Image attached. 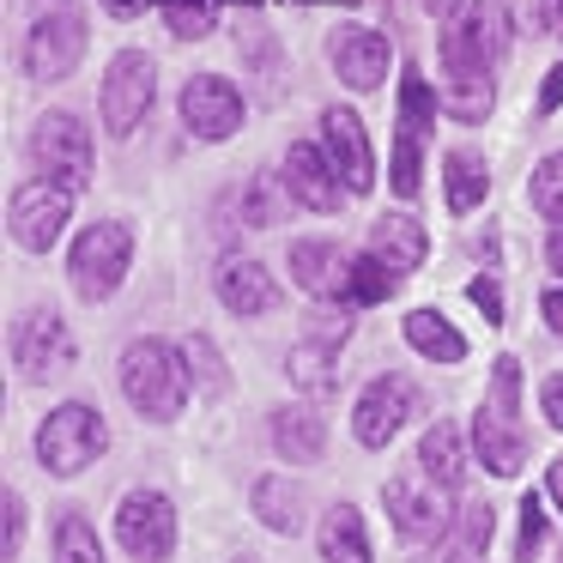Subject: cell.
Masks as SVG:
<instances>
[{
  "label": "cell",
  "mask_w": 563,
  "mask_h": 563,
  "mask_svg": "<svg viewBox=\"0 0 563 563\" xmlns=\"http://www.w3.org/2000/svg\"><path fill=\"white\" fill-rule=\"evenodd\" d=\"M509 49V13L503 0H466L442 31V110L454 122H485L497 103V55Z\"/></svg>",
  "instance_id": "cell-1"
},
{
  "label": "cell",
  "mask_w": 563,
  "mask_h": 563,
  "mask_svg": "<svg viewBox=\"0 0 563 563\" xmlns=\"http://www.w3.org/2000/svg\"><path fill=\"white\" fill-rule=\"evenodd\" d=\"M188 388H195L188 352H176L170 340H134L122 352V394H128V406H134L140 418H152V424L183 418Z\"/></svg>",
  "instance_id": "cell-2"
},
{
  "label": "cell",
  "mask_w": 563,
  "mask_h": 563,
  "mask_svg": "<svg viewBox=\"0 0 563 563\" xmlns=\"http://www.w3.org/2000/svg\"><path fill=\"white\" fill-rule=\"evenodd\" d=\"M473 449L485 461V473L515 478L527 461V430H521V364L515 357H497L490 364V388L485 406L473 412Z\"/></svg>",
  "instance_id": "cell-3"
},
{
  "label": "cell",
  "mask_w": 563,
  "mask_h": 563,
  "mask_svg": "<svg viewBox=\"0 0 563 563\" xmlns=\"http://www.w3.org/2000/svg\"><path fill=\"white\" fill-rule=\"evenodd\" d=\"M128 267H134V231H128L122 219L86 224L74 255H67V279H74V291L86 297V303H110V297L122 291Z\"/></svg>",
  "instance_id": "cell-4"
},
{
  "label": "cell",
  "mask_w": 563,
  "mask_h": 563,
  "mask_svg": "<svg viewBox=\"0 0 563 563\" xmlns=\"http://www.w3.org/2000/svg\"><path fill=\"white\" fill-rule=\"evenodd\" d=\"M86 62V13L74 0H37V25L25 31V74L37 86H62Z\"/></svg>",
  "instance_id": "cell-5"
},
{
  "label": "cell",
  "mask_w": 563,
  "mask_h": 563,
  "mask_svg": "<svg viewBox=\"0 0 563 563\" xmlns=\"http://www.w3.org/2000/svg\"><path fill=\"white\" fill-rule=\"evenodd\" d=\"M103 449H110V424H103V412H98V406H86V400L55 406V412L37 424V461L49 466L55 478L86 473Z\"/></svg>",
  "instance_id": "cell-6"
},
{
  "label": "cell",
  "mask_w": 563,
  "mask_h": 563,
  "mask_svg": "<svg viewBox=\"0 0 563 563\" xmlns=\"http://www.w3.org/2000/svg\"><path fill=\"white\" fill-rule=\"evenodd\" d=\"M382 503H388L394 527H400V539H412V545H430V539H449L454 527V490H442L437 478L418 466V473H400L382 485Z\"/></svg>",
  "instance_id": "cell-7"
},
{
  "label": "cell",
  "mask_w": 563,
  "mask_h": 563,
  "mask_svg": "<svg viewBox=\"0 0 563 563\" xmlns=\"http://www.w3.org/2000/svg\"><path fill=\"white\" fill-rule=\"evenodd\" d=\"M31 158H37L43 183L79 195V188L91 183V128L79 122V115H67V110H49L37 128H31Z\"/></svg>",
  "instance_id": "cell-8"
},
{
  "label": "cell",
  "mask_w": 563,
  "mask_h": 563,
  "mask_svg": "<svg viewBox=\"0 0 563 563\" xmlns=\"http://www.w3.org/2000/svg\"><path fill=\"white\" fill-rule=\"evenodd\" d=\"M152 98H158V67H152V55L122 49L110 62V74H103V91H98L103 128H110L115 140H128L152 115Z\"/></svg>",
  "instance_id": "cell-9"
},
{
  "label": "cell",
  "mask_w": 563,
  "mask_h": 563,
  "mask_svg": "<svg viewBox=\"0 0 563 563\" xmlns=\"http://www.w3.org/2000/svg\"><path fill=\"white\" fill-rule=\"evenodd\" d=\"M79 357L74 333H67V321L55 316V309H31V316L13 321V369L25 382H55L67 376Z\"/></svg>",
  "instance_id": "cell-10"
},
{
  "label": "cell",
  "mask_w": 563,
  "mask_h": 563,
  "mask_svg": "<svg viewBox=\"0 0 563 563\" xmlns=\"http://www.w3.org/2000/svg\"><path fill=\"white\" fill-rule=\"evenodd\" d=\"M67 219H74V195L55 183H19L13 188V207H7V224H13V243L25 249V255H49L55 243H62Z\"/></svg>",
  "instance_id": "cell-11"
},
{
  "label": "cell",
  "mask_w": 563,
  "mask_h": 563,
  "mask_svg": "<svg viewBox=\"0 0 563 563\" xmlns=\"http://www.w3.org/2000/svg\"><path fill=\"white\" fill-rule=\"evenodd\" d=\"M115 539H122L128 558L140 563H164L176 551V509L164 490H128L122 509H115Z\"/></svg>",
  "instance_id": "cell-12"
},
{
  "label": "cell",
  "mask_w": 563,
  "mask_h": 563,
  "mask_svg": "<svg viewBox=\"0 0 563 563\" xmlns=\"http://www.w3.org/2000/svg\"><path fill=\"white\" fill-rule=\"evenodd\" d=\"M437 128V98L418 79V67H406L400 79V146H394V195L412 200L418 176H424V134Z\"/></svg>",
  "instance_id": "cell-13"
},
{
  "label": "cell",
  "mask_w": 563,
  "mask_h": 563,
  "mask_svg": "<svg viewBox=\"0 0 563 563\" xmlns=\"http://www.w3.org/2000/svg\"><path fill=\"white\" fill-rule=\"evenodd\" d=\"M183 128L195 140H231L243 128V91L224 74H195L183 86Z\"/></svg>",
  "instance_id": "cell-14"
},
{
  "label": "cell",
  "mask_w": 563,
  "mask_h": 563,
  "mask_svg": "<svg viewBox=\"0 0 563 563\" xmlns=\"http://www.w3.org/2000/svg\"><path fill=\"white\" fill-rule=\"evenodd\" d=\"M328 62L352 91H382L388 86V67H394V49H388V37L369 31V25H340L328 37Z\"/></svg>",
  "instance_id": "cell-15"
},
{
  "label": "cell",
  "mask_w": 563,
  "mask_h": 563,
  "mask_svg": "<svg viewBox=\"0 0 563 563\" xmlns=\"http://www.w3.org/2000/svg\"><path fill=\"white\" fill-rule=\"evenodd\" d=\"M321 152H328V164L340 170V183L352 188V195H369L376 188V152H369V134L364 122H357L352 110H321Z\"/></svg>",
  "instance_id": "cell-16"
},
{
  "label": "cell",
  "mask_w": 563,
  "mask_h": 563,
  "mask_svg": "<svg viewBox=\"0 0 563 563\" xmlns=\"http://www.w3.org/2000/svg\"><path fill=\"white\" fill-rule=\"evenodd\" d=\"M279 183H285V200H297V207H309V212H340L345 195H352V188L340 183V170L328 164V152L309 146V140H291Z\"/></svg>",
  "instance_id": "cell-17"
},
{
  "label": "cell",
  "mask_w": 563,
  "mask_h": 563,
  "mask_svg": "<svg viewBox=\"0 0 563 563\" xmlns=\"http://www.w3.org/2000/svg\"><path fill=\"white\" fill-rule=\"evenodd\" d=\"M412 418V382L406 376H376L352 406V437L364 449H388L400 437V424Z\"/></svg>",
  "instance_id": "cell-18"
},
{
  "label": "cell",
  "mask_w": 563,
  "mask_h": 563,
  "mask_svg": "<svg viewBox=\"0 0 563 563\" xmlns=\"http://www.w3.org/2000/svg\"><path fill=\"white\" fill-rule=\"evenodd\" d=\"M352 261L340 243H328V236H297L291 243V279L303 285L309 297H321V303H352Z\"/></svg>",
  "instance_id": "cell-19"
},
{
  "label": "cell",
  "mask_w": 563,
  "mask_h": 563,
  "mask_svg": "<svg viewBox=\"0 0 563 563\" xmlns=\"http://www.w3.org/2000/svg\"><path fill=\"white\" fill-rule=\"evenodd\" d=\"M364 255H376L394 279H406V273H418V261L430 255V236H424V224H418L412 212H388V219L369 224V249H364Z\"/></svg>",
  "instance_id": "cell-20"
},
{
  "label": "cell",
  "mask_w": 563,
  "mask_h": 563,
  "mask_svg": "<svg viewBox=\"0 0 563 563\" xmlns=\"http://www.w3.org/2000/svg\"><path fill=\"white\" fill-rule=\"evenodd\" d=\"M219 303L231 309V316L255 321V316H273V309H279V285H273V273L261 267V261H224L219 267Z\"/></svg>",
  "instance_id": "cell-21"
},
{
  "label": "cell",
  "mask_w": 563,
  "mask_h": 563,
  "mask_svg": "<svg viewBox=\"0 0 563 563\" xmlns=\"http://www.w3.org/2000/svg\"><path fill=\"white\" fill-rule=\"evenodd\" d=\"M273 449L291 466H316L321 454H328V424H321L309 406H279V412H273Z\"/></svg>",
  "instance_id": "cell-22"
},
{
  "label": "cell",
  "mask_w": 563,
  "mask_h": 563,
  "mask_svg": "<svg viewBox=\"0 0 563 563\" xmlns=\"http://www.w3.org/2000/svg\"><path fill=\"white\" fill-rule=\"evenodd\" d=\"M406 345H412L418 357H430V364H461L466 357V340L454 333V321L442 316V309H412V316H406Z\"/></svg>",
  "instance_id": "cell-23"
},
{
  "label": "cell",
  "mask_w": 563,
  "mask_h": 563,
  "mask_svg": "<svg viewBox=\"0 0 563 563\" xmlns=\"http://www.w3.org/2000/svg\"><path fill=\"white\" fill-rule=\"evenodd\" d=\"M249 503H255L261 527H273V533H285V539L303 533V509H309V503H303V490H297L285 473H267V478L255 485V497H249Z\"/></svg>",
  "instance_id": "cell-24"
},
{
  "label": "cell",
  "mask_w": 563,
  "mask_h": 563,
  "mask_svg": "<svg viewBox=\"0 0 563 563\" xmlns=\"http://www.w3.org/2000/svg\"><path fill=\"white\" fill-rule=\"evenodd\" d=\"M418 466H424V473L437 478L442 490H461V478H466V449H461V430H454L449 418H437V424L424 430V442H418Z\"/></svg>",
  "instance_id": "cell-25"
},
{
  "label": "cell",
  "mask_w": 563,
  "mask_h": 563,
  "mask_svg": "<svg viewBox=\"0 0 563 563\" xmlns=\"http://www.w3.org/2000/svg\"><path fill=\"white\" fill-rule=\"evenodd\" d=\"M321 558L328 563H369V533H364V515L352 509V503H333L328 515H321Z\"/></svg>",
  "instance_id": "cell-26"
},
{
  "label": "cell",
  "mask_w": 563,
  "mask_h": 563,
  "mask_svg": "<svg viewBox=\"0 0 563 563\" xmlns=\"http://www.w3.org/2000/svg\"><path fill=\"white\" fill-rule=\"evenodd\" d=\"M442 188H449V212H473L490 195V164L473 146H454L442 158Z\"/></svg>",
  "instance_id": "cell-27"
},
{
  "label": "cell",
  "mask_w": 563,
  "mask_h": 563,
  "mask_svg": "<svg viewBox=\"0 0 563 563\" xmlns=\"http://www.w3.org/2000/svg\"><path fill=\"white\" fill-rule=\"evenodd\" d=\"M333 364H340V345L303 340V345L291 352V364H285V369H291V382H297L303 394H316V400H328V394L340 388V369H333Z\"/></svg>",
  "instance_id": "cell-28"
},
{
  "label": "cell",
  "mask_w": 563,
  "mask_h": 563,
  "mask_svg": "<svg viewBox=\"0 0 563 563\" xmlns=\"http://www.w3.org/2000/svg\"><path fill=\"white\" fill-rule=\"evenodd\" d=\"M55 563H103V539L86 515H62V527H55Z\"/></svg>",
  "instance_id": "cell-29"
},
{
  "label": "cell",
  "mask_w": 563,
  "mask_h": 563,
  "mask_svg": "<svg viewBox=\"0 0 563 563\" xmlns=\"http://www.w3.org/2000/svg\"><path fill=\"white\" fill-rule=\"evenodd\" d=\"M527 200H533L539 219L563 224V152H551V158L533 164V183H527Z\"/></svg>",
  "instance_id": "cell-30"
},
{
  "label": "cell",
  "mask_w": 563,
  "mask_h": 563,
  "mask_svg": "<svg viewBox=\"0 0 563 563\" xmlns=\"http://www.w3.org/2000/svg\"><path fill=\"white\" fill-rule=\"evenodd\" d=\"M490 527H497V509H490V503H466V509L454 515L449 551H454V558H478V551L490 545Z\"/></svg>",
  "instance_id": "cell-31"
},
{
  "label": "cell",
  "mask_w": 563,
  "mask_h": 563,
  "mask_svg": "<svg viewBox=\"0 0 563 563\" xmlns=\"http://www.w3.org/2000/svg\"><path fill=\"white\" fill-rule=\"evenodd\" d=\"M158 7H164L170 37H183V43H200L212 31V19H219V0H158Z\"/></svg>",
  "instance_id": "cell-32"
},
{
  "label": "cell",
  "mask_w": 563,
  "mask_h": 563,
  "mask_svg": "<svg viewBox=\"0 0 563 563\" xmlns=\"http://www.w3.org/2000/svg\"><path fill=\"white\" fill-rule=\"evenodd\" d=\"M394 291H400V279H394L376 255L352 261V303H382V297H394Z\"/></svg>",
  "instance_id": "cell-33"
},
{
  "label": "cell",
  "mask_w": 563,
  "mask_h": 563,
  "mask_svg": "<svg viewBox=\"0 0 563 563\" xmlns=\"http://www.w3.org/2000/svg\"><path fill=\"white\" fill-rule=\"evenodd\" d=\"M545 533H551V527H545V503H539V490H527V497H521V539H515V558L533 563L539 551H545Z\"/></svg>",
  "instance_id": "cell-34"
},
{
  "label": "cell",
  "mask_w": 563,
  "mask_h": 563,
  "mask_svg": "<svg viewBox=\"0 0 563 563\" xmlns=\"http://www.w3.org/2000/svg\"><path fill=\"white\" fill-rule=\"evenodd\" d=\"M183 352H188V369L200 376V388H207V394H224V388H231V376H224V357L212 352L207 333H195V340H188Z\"/></svg>",
  "instance_id": "cell-35"
},
{
  "label": "cell",
  "mask_w": 563,
  "mask_h": 563,
  "mask_svg": "<svg viewBox=\"0 0 563 563\" xmlns=\"http://www.w3.org/2000/svg\"><path fill=\"white\" fill-rule=\"evenodd\" d=\"M345 333H352V309H316V316H309V340L345 345Z\"/></svg>",
  "instance_id": "cell-36"
},
{
  "label": "cell",
  "mask_w": 563,
  "mask_h": 563,
  "mask_svg": "<svg viewBox=\"0 0 563 563\" xmlns=\"http://www.w3.org/2000/svg\"><path fill=\"white\" fill-rule=\"evenodd\" d=\"M249 224H255V231L279 224V195H273V176H261V183L249 188Z\"/></svg>",
  "instance_id": "cell-37"
},
{
  "label": "cell",
  "mask_w": 563,
  "mask_h": 563,
  "mask_svg": "<svg viewBox=\"0 0 563 563\" xmlns=\"http://www.w3.org/2000/svg\"><path fill=\"white\" fill-rule=\"evenodd\" d=\"M466 297H473V303L485 309V321H490V328L503 321V291H497V279H473V285H466Z\"/></svg>",
  "instance_id": "cell-38"
},
{
  "label": "cell",
  "mask_w": 563,
  "mask_h": 563,
  "mask_svg": "<svg viewBox=\"0 0 563 563\" xmlns=\"http://www.w3.org/2000/svg\"><path fill=\"white\" fill-rule=\"evenodd\" d=\"M19 545H25V497H7V558H19Z\"/></svg>",
  "instance_id": "cell-39"
},
{
  "label": "cell",
  "mask_w": 563,
  "mask_h": 563,
  "mask_svg": "<svg viewBox=\"0 0 563 563\" xmlns=\"http://www.w3.org/2000/svg\"><path fill=\"white\" fill-rule=\"evenodd\" d=\"M539 406H545L551 430H563V369H558V376H545V388H539Z\"/></svg>",
  "instance_id": "cell-40"
},
{
  "label": "cell",
  "mask_w": 563,
  "mask_h": 563,
  "mask_svg": "<svg viewBox=\"0 0 563 563\" xmlns=\"http://www.w3.org/2000/svg\"><path fill=\"white\" fill-rule=\"evenodd\" d=\"M533 25L545 37H563V0H533Z\"/></svg>",
  "instance_id": "cell-41"
},
{
  "label": "cell",
  "mask_w": 563,
  "mask_h": 563,
  "mask_svg": "<svg viewBox=\"0 0 563 563\" xmlns=\"http://www.w3.org/2000/svg\"><path fill=\"white\" fill-rule=\"evenodd\" d=\"M539 316H545V328L563 340V285H551V291L539 297Z\"/></svg>",
  "instance_id": "cell-42"
},
{
  "label": "cell",
  "mask_w": 563,
  "mask_h": 563,
  "mask_svg": "<svg viewBox=\"0 0 563 563\" xmlns=\"http://www.w3.org/2000/svg\"><path fill=\"white\" fill-rule=\"evenodd\" d=\"M558 103H563V62L545 74V91H539V115H551Z\"/></svg>",
  "instance_id": "cell-43"
},
{
  "label": "cell",
  "mask_w": 563,
  "mask_h": 563,
  "mask_svg": "<svg viewBox=\"0 0 563 563\" xmlns=\"http://www.w3.org/2000/svg\"><path fill=\"white\" fill-rule=\"evenodd\" d=\"M545 267L563 279V231H551V236H545Z\"/></svg>",
  "instance_id": "cell-44"
},
{
  "label": "cell",
  "mask_w": 563,
  "mask_h": 563,
  "mask_svg": "<svg viewBox=\"0 0 563 563\" xmlns=\"http://www.w3.org/2000/svg\"><path fill=\"white\" fill-rule=\"evenodd\" d=\"M152 0H103V13H115V19H134V13H146Z\"/></svg>",
  "instance_id": "cell-45"
},
{
  "label": "cell",
  "mask_w": 563,
  "mask_h": 563,
  "mask_svg": "<svg viewBox=\"0 0 563 563\" xmlns=\"http://www.w3.org/2000/svg\"><path fill=\"white\" fill-rule=\"evenodd\" d=\"M545 485H551V497H558V509H563V454L551 461V473H545Z\"/></svg>",
  "instance_id": "cell-46"
},
{
  "label": "cell",
  "mask_w": 563,
  "mask_h": 563,
  "mask_svg": "<svg viewBox=\"0 0 563 563\" xmlns=\"http://www.w3.org/2000/svg\"><path fill=\"white\" fill-rule=\"evenodd\" d=\"M424 7H430L437 19H454V13H461V0H424Z\"/></svg>",
  "instance_id": "cell-47"
},
{
  "label": "cell",
  "mask_w": 563,
  "mask_h": 563,
  "mask_svg": "<svg viewBox=\"0 0 563 563\" xmlns=\"http://www.w3.org/2000/svg\"><path fill=\"white\" fill-rule=\"evenodd\" d=\"M231 563H261V558H249V551H243V558H231Z\"/></svg>",
  "instance_id": "cell-48"
},
{
  "label": "cell",
  "mask_w": 563,
  "mask_h": 563,
  "mask_svg": "<svg viewBox=\"0 0 563 563\" xmlns=\"http://www.w3.org/2000/svg\"><path fill=\"white\" fill-rule=\"evenodd\" d=\"M558 563H563V551H558Z\"/></svg>",
  "instance_id": "cell-49"
}]
</instances>
